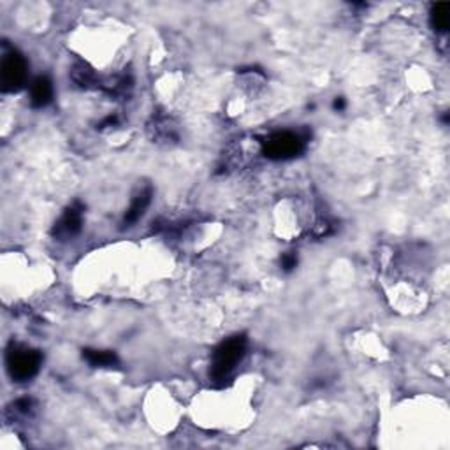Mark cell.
Returning a JSON list of instances; mask_svg holds the SVG:
<instances>
[{"instance_id":"1","label":"cell","mask_w":450,"mask_h":450,"mask_svg":"<svg viewBox=\"0 0 450 450\" xmlns=\"http://www.w3.org/2000/svg\"><path fill=\"white\" fill-rule=\"evenodd\" d=\"M246 352V338L245 336H232L229 340L222 341L216 347L215 354H213L211 370H209V377L215 382H223L225 379L231 377L232 371L236 370L239 361L243 359Z\"/></svg>"},{"instance_id":"2","label":"cell","mask_w":450,"mask_h":450,"mask_svg":"<svg viewBox=\"0 0 450 450\" xmlns=\"http://www.w3.org/2000/svg\"><path fill=\"white\" fill-rule=\"evenodd\" d=\"M42 364V356L39 350L11 343L6 354V366L8 373L15 382H28L39 373Z\"/></svg>"},{"instance_id":"3","label":"cell","mask_w":450,"mask_h":450,"mask_svg":"<svg viewBox=\"0 0 450 450\" xmlns=\"http://www.w3.org/2000/svg\"><path fill=\"white\" fill-rule=\"evenodd\" d=\"M304 137L295 132H277L269 136L262 144V152L268 159H294L304 150Z\"/></svg>"},{"instance_id":"4","label":"cell","mask_w":450,"mask_h":450,"mask_svg":"<svg viewBox=\"0 0 450 450\" xmlns=\"http://www.w3.org/2000/svg\"><path fill=\"white\" fill-rule=\"evenodd\" d=\"M27 60L18 51H9L2 60V92H18L27 80Z\"/></svg>"},{"instance_id":"5","label":"cell","mask_w":450,"mask_h":450,"mask_svg":"<svg viewBox=\"0 0 450 450\" xmlns=\"http://www.w3.org/2000/svg\"><path fill=\"white\" fill-rule=\"evenodd\" d=\"M83 211L85 208L80 202L69 206L64 215L60 216V220L55 223L53 231H51L53 238H57L58 241L74 238L81 231V225H83Z\"/></svg>"},{"instance_id":"6","label":"cell","mask_w":450,"mask_h":450,"mask_svg":"<svg viewBox=\"0 0 450 450\" xmlns=\"http://www.w3.org/2000/svg\"><path fill=\"white\" fill-rule=\"evenodd\" d=\"M53 98V85L49 78L39 76L31 85V104L32 107H44Z\"/></svg>"},{"instance_id":"7","label":"cell","mask_w":450,"mask_h":450,"mask_svg":"<svg viewBox=\"0 0 450 450\" xmlns=\"http://www.w3.org/2000/svg\"><path fill=\"white\" fill-rule=\"evenodd\" d=\"M152 196H153V190L148 187L146 190H143V192H139L136 197H134L132 205L129 206V209H127V213H125L123 216L125 227H129V225L136 223L137 220L144 215L146 208L150 206V202H152Z\"/></svg>"},{"instance_id":"8","label":"cell","mask_w":450,"mask_h":450,"mask_svg":"<svg viewBox=\"0 0 450 450\" xmlns=\"http://www.w3.org/2000/svg\"><path fill=\"white\" fill-rule=\"evenodd\" d=\"M83 359L94 367H113L118 364V356L111 350H95V348H85Z\"/></svg>"},{"instance_id":"9","label":"cell","mask_w":450,"mask_h":450,"mask_svg":"<svg viewBox=\"0 0 450 450\" xmlns=\"http://www.w3.org/2000/svg\"><path fill=\"white\" fill-rule=\"evenodd\" d=\"M450 25V4H435L431 9V27L436 32H447Z\"/></svg>"},{"instance_id":"10","label":"cell","mask_w":450,"mask_h":450,"mask_svg":"<svg viewBox=\"0 0 450 450\" xmlns=\"http://www.w3.org/2000/svg\"><path fill=\"white\" fill-rule=\"evenodd\" d=\"M295 266H297V254L288 252V254H285L284 257H282V268H284V271H292Z\"/></svg>"},{"instance_id":"11","label":"cell","mask_w":450,"mask_h":450,"mask_svg":"<svg viewBox=\"0 0 450 450\" xmlns=\"http://www.w3.org/2000/svg\"><path fill=\"white\" fill-rule=\"evenodd\" d=\"M16 408L23 413H28L32 408V399H28V397H25V399H18V401H16Z\"/></svg>"},{"instance_id":"12","label":"cell","mask_w":450,"mask_h":450,"mask_svg":"<svg viewBox=\"0 0 450 450\" xmlns=\"http://www.w3.org/2000/svg\"><path fill=\"white\" fill-rule=\"evenodd\" d=\"M333 107L336 111H343L345 110V98H341V97H338L336 101H334L333 103Z\"/></svg>"}]
</instances>
